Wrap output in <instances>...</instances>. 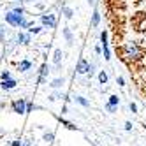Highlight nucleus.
I'll list each match as a JSON object with an SVG mask.
<instances>
[{
  "label": "nucleus",
  "mask_w": 146,
  "mask_h": 146,
  "mask_svg": "<svg viewBox=\"0 0 146 146\" xmlns=\"http://www.w3.org/2000/svg\"><path fill=\"white\" fill-rule=\"evenodd\" d=\"M120 53H121V58L125 62H129V64H135V62H141L144 58V49L141 48L139 42H135V40L125 42L120 48Z\"/></svg>",
  "instance_id": "1"
},
{
  "label": "nucleus",
  "mask_w": 146,
  "mask_h": 146,
  "mask_svg": "<svg viewBox=\"0 0 146 146\" xmlns=\"http://www.w3.org/2000/svg\"><path fill=\"white\" fill-rule=\"evenodd\" d=\"M5 23L14 27V28H21V30H25V28H28L32 25L27 19V14H16L14 11H7L5 13Z\"/></svg>",
  "instance_id": "2"
},
{
  "label": "nucleus",
  "mask_w": 146,
  "mask_h": 146,
  "mask_svg": "<svg viewBox=\"0 0 146 146\" xmlns=\"http://www.w3.org/2000/svg\"><path fill=\"white\" fill-rule=\"evenodd\" d=\"M100 48H102V55L104 60H111V51H109V42H108V30H102L100 32Z\"/></svg>",
  "instance_id": "3"
},
{
  "label": "nucleus",
  "mask_w": 146,
  "mask_h": 146,
  "mask_svg": "<svg viewBox=\"0 0 146 146\" xmlns=\"http://www.w3.org/2000/svg\"><path fill=\"white\" fill-rule=\"evenodd\" d=\"M132 25L137 32H144L146 30V14L144 13H137L132 18Z\"/></svg>",
  "instance_id": "4"
},
{
  "label": "nucleus",
  "mask_w": 146,
  "mask_h": 146,
  "mask_svg": "<svg viewBox=\"0 0 146 146\" xmlns=\"http://www.w3.org/2000/svg\"><path fill=\"white\" fill-rule=\"evenodd\" d=\"M11 109L16 114H27V100L25 99H14L11 102Z\"/></svg>",
  "instance_id": "5"
},
{
  "label": "nucleus",
  "mask_w": 146,
  "mask_h": 146,
  "mask_svg": "<svg viewBox=\"0 0 146 146\" xmlns=\"http://www.w3.org/2000/svg\"><path fill=\"white\" fill-rule=\"evenodd\" d=\"M40 23H42L44 28H55L56 27V16L51 14V13H46L40 16Z\"/></svg>",
  "instance_id": "6"
},
{
  "label": "nucleus",
  "mask_w": 146,
  "mask_h": 146,
  "mask_svg": "<svg viewBox=\"0 0 146 146\" xmlns=\"http://www.w3.org/2000/svg\"><path fill=\"white\" fill-rule=\"evenodd\" d=\"M76 72L79 76H85V74H88L90 72V64L85 60V58H79L78 60V64H76Z\"/></svg>",
  "instance_id": "7"
},
{
  "label": "nucleus",
  "mask_w": 146,
  "mask_h": 146,
  "mask_svg": "<svg viewBox=\"0 0 146 146\" xmlns=\"http://www.w3.org/2000/svg\"><path fill=\"white\" fill-rule=\"evenodd\" d=\"M16 86H18V81H16L14 78H11V79H5V81H0V88H2L4 92L14 90Z\"/></svg>",
  "instance_id": "8"
},
{
  "label": "nucleus",
  "mask_w": 146,
  "mask_h": 146,
  "mask_svg": "<svg viewBox=\"0 0 146 146\" xmlns=\"http://www.w3.org/2000/svg\"><path fill=\"white\" fill-rule=\"evenodd\" d=\"M16 40H18V44L28 46V44H30V40H32V35H30L28 32H19L18 37H16Z\"/></svg>",
  "instance_id": "9"
},
{
  "label": "nucleus",
  "mask_w": 146,
  "mask_h": 146,
  "mask_svg": "<svg viewBox=\"0 0 146 146\" xmlns=\"http://www.w3.org/2000/svg\"><path fill=\"white\" fill-rule=\"evenodd\" d=\"M48 72H49V67H48V64H42L40 65V70H39V85H42V83L46 81V76H48Z\"/></svg>",
  "instance_id": "10"
},
{
  "label": "nucleus",
  "mask_w": 146,
  "mask_h": 146,
  "mask_svg": "<svg viewBox=\"0 0 146 146\" xmlns=\"http://www.w3.org/2000/svg\"><path fill=\"white\" fill-rule=\"evenodd\" d=\"M30 69H32V62H30V60H21V62L18 64V70H19V72H27V70H30Z\"/></svg>",
  "instance_id": "11"
},
{
  "label": "nucleus",
  "mask_w": 146,
  "mask_h": 146,
  "mask_svg": "<svg viewBox=\"0 0 146 146\" xmlns=\"http://www.w3.org/2000/svg\"><path fill=\"white\" fill-rule=\"evenodd\" d=\"M99 23H100V13H99V11H93L92 19H90V27H92V28H97Z\"/></svg>",
  "instance_id": "12"
},
{
  "label": "nucleus",
  "mask_w": 146,
  "mask_h": 146,
  "mask_svg": "<svg viewBox=\"0 0 146 146\" xmlns=\"http://www.w3.org/2000/svg\"><path fill=\"white\" fill-rule=\"evenodd\" d=\"M62 34H64V37H65V40H67V46H72V42H74V35H72V32H70V28H64L62 30Z\"/></svg>",
  "instance_id": "13"
},
{
  "label": "nucleus",
  "mask_w": 146,
  "mask_h": 146,
  "mask_svg": "<svg viewBox=\"0 0 146 146\" xmlns=\"http://www.w3.org/2000/svg\"><path fill=\"white\" fill-rule=\"evenodd\" d=\"M62 56H64V55H62V49L56 48L55 53H53V64H55L56 67H60V64H62Z\"/></svg>",
  "instance_id": "14"
},
{
  "label": "nucleus",
  "mask_w": 146,
  "mask_h": 146,
  "mask_svg": "<svg viewBox=\"0 0 146 146\" xmlns=\"http://www.w3.org/2000/svg\"><path fill=\"white\" fill-rule=\"evenodd\" d=\"M74 102L79 104V106H83V108H90V100H86L83 95H76L74 97Z\"/></svg>",
  "instance_id": "15"
},
{
  "label": "nucleus",
  "mask_w": 146,
  "mask_h": 146,
  "mask_svg": "<svg viewBox=\"0 0 146 146\" xmlns=\"http://www.w3.org/2000/svg\"><path fill=\"white\" fill-rule=\"evenodd\" d=\"M64 83H65L64 78H56V79H53V81L49 83V86H51V88H55V90H58V88L64 86Z\"/></svg>",
  "instance_id": "16"
},
{
  "label": "nucleus",
  "mask_w": 146,
  "mask_h": 146,
  "mask_svg": "<svg viewBox=\"0 0 146 146\" xmlns=\"http://www.w3.org/2000/svg\"><path fill=\"white\" fill-rule=\"evenodd\" d=\"M42 28H44V27H34V23H32L27 30H28V34H30V35H37V34L42 32Z\"/></svg>",
  "instance_id": "17"
},
{
  "label": "nucleus",
  "mask_w": 146,
  "mask_h": 146,
  "mask_svg": "<svg viewBox=\"0 0 146 146\" xmlns=\"http://www.w3.org/2000/svg\"><path fill=\"white\" fill-rule=\"evenodd\" d=\"M58 121H60L62 125H65V127H67L69 130H78V127H76V125H74V123H70V121H67V120H64V118H62V116L58 118Z\"/></svg>",
  "instance_id": "18"
},
{
  "label": "nucleus",
  "mask_w": 146,
  "mask_h": 146,
  "mask_svg": "<svg viewBox=\"0 0 146 146\" xmlns=\"http://www.w3.org/2000/svg\"><path fill=\"white\" fill-rule=\"evenodd\" d=\"M62 14L65 16V19H72V16H74V11H72L70 7H62Z\"/></svg>",
  "instance_id": "19"
},
{
  "label": "nucleus",
  "mask_w": 146,
  "mask_h": 146,
  "mask_svg": "<svg viewBox=\"0 0 146 146\" xmlns=\"http://www.w3.org/2000/svg\"><path fill=\"white\" fill-rule=\"evenodd\" d=\"M99 83H100V85H106V83H108V72L106 70L99 72Z\"/></svg>",
  "instance_id": "20"
},
{
  "label": "nucleus",
  "mask_w": 146,
  "mask_h": 146,
  "mask_svg": "<svg viewBox=\"0 0 146 146\" xmlns=\"http://www.w3.org/2000/svg\"><path fill=\"white\" fill-rule=\"evenodd\" d=\"M42 139H44L46 143H53V139H55V134H53V132H44Z\"/></svg>",
  "instance_id": "21"
},
{
  "label": "nucleus",
  "mask_w": 146,
  "mask_h": 146,
  "mask_svg": "<svg viewBox=\"0 0 146 146\" xmlns=\"http://www.w3.org/2000/svg\"><path fill=\"white\" fill-rule=\"evenodd\" d=\"M13 76H11V70H2L0 72V79L2 81H5V79H11Z\"/></svg>",
  "instance_id": "22"
},
{
  "label": "nucleus",
  "mask_w": 146,
  "mask_h": 146,
  "mask_svg": "<svg viewBox=\"0 0 146 146\" xmlns=\"http://www.w3.org/2000/svg\"><path fill=\"white\" fill-rule=\"evenodd\" d=\"M108 102H109V104H113V106H118V104H120V97H118V95H111Z\"/></svg>",
  "instance_id": "23"
},
{
  "label": "nucleus",
  "mask_w": 146,
  "mask_h": 146,
  "mask_svg": "<svg viewBox=\"0 0 146 146\" xmlns=\"http://www.w3.org/2000/svg\"><path fill=\"white\" fill-rule=\"evenodd\" d=\"M106 109H108L109 113H116V111H118V106H113V104L108 102V104H106Z\"/></svg>",
  "instance_id": "24"
},
{
  "label": "nucleus",
  "mask_w": 146,
  "mask_h": 146,
  "mask_svg": "<svg viewBox=\"0 0 146 146\" xmlns=\"http://www.w3.org/2000/svg\"><path fill=\"white\" fill-rule=\"evenodd\" d=\"M32 109H39V108L35 106V104H32V102H27V113H30Z\"/></svg>",
  "instance_id": "25"
},
{
  "label": "nucleus",
  "mask_w": 146,
  "mask_h": 146,
  "mask_svg": "<svg viewBox=\"0 0 146 146\" xmlns=\"http://www.w3.org/2000/svg\"><path fill=\"white\" fill-rule=\"evenodd\" d=\"M129 109H130L132 113H137V104H135V102H130V104H129Z\"/></svg>",
  "instance_id": "26"
},
{
  "label": "nucleus",
  "mask_w": 146,
  "mask_h": 146,
  "mask_svg": "<svg viewBox=\"0 0 146 146\" xmlns=\"http://www.w3.org/2000/svg\"><path fill=\"white\" fill-rule=\"evenodd\" d=\"M21 143H23V141H19V139H14L13 143H9V146H21Z\"/></svg>",
  "instance_id": "27"
},
{
  "label": "nucleus",
  "mask_w": 146,
  "mask_h": 146,
  "mask_svg": "<svg viewBox=\"0 0 146 146\" xmlns=\"http://www.w3.org/2000/svg\"><path fill=\"white\" fill-rule=\"evenodd\" d=\"M116 83H118L120 86H125V79H123L121 76H120V78H116Z\"/></svg>",
  "instance_id": "28"
},
{
  "label": "nucleus",
  "mask_w": 146,
  "mask_h": 146,
  "mask_svg": "<svg viewBox=\"0 0 146 146\" xmlns=\"http://www.w3.org/2000/svg\"><path fill=\"white\" fill-rule=\"evenodd\" d=\"M125 130H129V132L132 130V123L130 121H125Z\"/></svg>",
  "instance_id": "29"
},
{
  "label": "nucleus",
  "mask_w": 146,
  "mask_h": 146,
  "mask_svg": "<svg viewBox=\"0 0 146 146\" xmlns=\"http://www.w3.org/2000/svg\"><path fill=\"white\" fill-rule=\"evenodd\" d=\"M21 146H32V141H30V139H25V141L21 143Z\"/></svg>",
  "instance_id": "30"
},
{
  "label": "nucleus",
  "mask_w": 146,
  "mask_h": 146,
  "mask_svg": "<svg viewBox=\"0 0 146 146\" xmlns=\"http://www.w3.org/2000/svg\"><path fill=\"white\" fill-rule=\"evenodd\" d=\"M95 53H97V55L102 53V48H100V46H95Z\"/></svg>",
  "instance_id": "31"
},
{
  "label": "nucleus",
  "mask_w": 146,
  "mask_h": 146,
  "mask_svg": "<svg viewBox=\"0 0 146 146\" xmlns=\"http://www.w3.org/2000/svg\"><path fill=\"white\" fill-rule=\"evenodd\" d=\"M86 2H88V5H92V7L95 5V0H86Z\"/></svg>",
  "instance_id": "32"
},
{
  "label": "nucleus",
  "mask_w": 146,
  "mask_h": 146,
  "mask_svg": "<svg viewBox=\"0 0 146 146\" xmlns=\"http://www.w3.org/2000/svg\"><path fill=\"white\" fill-rule=\"evenodd\" d=\"M18 2H23V0H18Z\"/></svg>",
  "instance_id": "33"
},
{
  "label": "nucleus",
  "mask_w": 146,
  "mask_h": 146,
  "mask_svg": "<svg viewBox=\"0 0 146 146\" xmlns=\"http://www.w3.org/2000/svg\"><path fill=\"white\" fill-rule=\"evenodd\" d=\"M0 7H2V4H0Z\"/></svg>",
  "instance_id": "34"
},
{
  "label": "nucleus",
  "mask_w": 146,
  "mask_h": 146,
  "mask_svg": "<svg viewBox=\"0 0 146 146\" xmlns=\"http://www.w3.org/2000/svg\"><path fill=\"white\" fill-rule=\"evenodd\" d=\"M32 146H34V144H32Z\"/></svg>",
  "instance_id": "35"
}]
</instances>
